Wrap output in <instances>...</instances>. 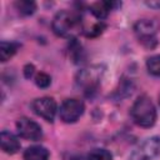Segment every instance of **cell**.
Segmentation results:
<instances>
[{"label": "cell", "instance_id": "6da1fadb", "mask_svg": "<svg viewBox=\"0 0 160 160\" xmlns=\"http://www.w3.org/2000/svg\"><path fill=\"white\" fill-rule=\"evenodd\" d=\"M132 120L142 128H150L155 124L156 120V110L150 100V98L142 95L138 98V100L132 104L130 110Z\"/></svg>", "mask_w": 160, "mask_h": 160}, {"label": "cell", "instance_id": "7a4b0ae2", "mask_svg": "<svg viewBox=\"0 0 160 160\" xmlns=\"http://www.w3.org/2000/svg\"><path fill=\"white\" fill-rule=\"evenodd\" d=\"M79 16L71 11H59L52 20V30L59 36H68L79 25Z\"/></svg>", "mask_w": 160, "mask_h": 160}, {"label": "cell", "instance_id": "3957f363", "mask_svg": "<svg viewBox=\"0 0 160 160\" xmlns=\"http://www.w3.org/2000/svg\"><path fill=\"white\" fill-rule=\"evenodd\" d=\"M158 156H160V138L152 136L140 144L131 152L129 160H154Z\"/></svg>", "mask_w": 160, "mask_h": 160}, {"label": "cell", "instance_id": "277c9868", "mask_svg": "<svg viewBox=\"0 0 160 160\" xmlns=\"http://www.w3.org/2000/svg\"><path fill=\"white\" fill-rule=\"evenodd\" d=\"M84 112V102L78 99H66L59 110L60 119L64 122H75Z\"/></svg>", "mask_w": 160, "mask_h": 160}, {"label": "cell", "instance_id": "5b68a950", "mask_svg": "<svg viewBox=\"0 0 160 160\" xmlns=\"http://www.w3.org/2000/svg\"><path fill=\"white\" fill-rule=\"evenodd\" d=\"M16 129H18L19 135L26 140L35 141V140L41 139L42 136V130L40 125L28 118H20L16 122Z\"/></svg>", "mask_w": 160, "mask_h": 160}, {"label": "cell", "instance_id": "8992f818", "mask_svg": "<svg viewBox=\"0 0 160 160\" xmlns=\"http://www.w3.org/2000/svg\"><path fill=\"white\" fill-rule=\"evenodd\" d=\"M31 108L34 112L46 121H52L56 114V102L52 98H39L32 101Z\"/></svg>", "mask_w": 160, "mask_h": 160}, {"label": "cell", "instance_id": "52a82bcc", "mask_svg": "<svg viewBox=\"0 0 160 160\" xmlns=\"http://www.w3.org/2000/svg\"><path fill=\"white\" fill-rule=\"evenodd\" d=\"M101 78V69L99 68H89L84 69L78 75V84L84 88L86 91H91L96 89L99 81Z\"/></svg>", "mask_w": 160, "mask_h": 160}, {"label": "cell", "instance_id": "ba28073f", "mask_svg": "<svg viewBox=\"0 0 160 160\" xmlns=\"http://www.w3.org/2000/svg\"><path fill=\"white\" fill-rule=\"evenodd\" d=\"M134 30L139 39H141V41H151L154 40V35L159 30V24L152 19H142L135 24Z\"/></svg>", "mask_w": 160, "mask_h": 160}, {"label": "cell", "instance_id": "9c48e42d", "mask_svg": "<svg viewBox=\"0 0 160 160\" xmlns=\"http://www.w3.org/2000/svg\"><path fill=\"white\" fill-rule=\"evenodd\" d=\"M0 144H1V149L6 154H15L20 149V142H19L18 138L5 130L1 131V134H0Z\"/></svg>", "mask_w": 160, "mask_h": 160}, {"label": "cell", "instance_id": "30bf717a", "mask_svg": "<svg viewBox=\"0 0 160 160\" xmlns=\"http://www.w3.org/2000/svg\"><path fill=\"white\" fill-rule=\"evenodd\" d=\"M121 5L120 2H112V1H98L90 5V11L92 12V15L98 19H105L109 14V11L114 8V6H119Z\"/></svg>", "mask_w": 160, "mask_h": 160}, {"label": "cell", "instance_id": "8fae6325", "mask_svg": "<svg viewBox=\"0 0 160 160\" xmlns=\"http://www.w3.org/2000/svg\"><path fill=\"white\" fill-rule=\"evenodd\" d=\"M25 160H48L49 159V150L40 145L30 146L24 152Z\"/></svg>", "mask_w": 160, "mask_h": 160}, {"label": "cell", "instance_id": "7c38bea8", "mask_svg": "<svg viewBox=\"0 0 160 160\" xmlns=\"http://www.w3.org/2000/svg\"><path fill=\"white\" fill-rule=\"evenodd\" d=\"M18 50V45L15 42H8V41H1L0 44V60L2 62L8 61Z\"/></svg>", "mask_w": 160, "mask_h": 160}, {"label": "cell", "instance_id": "4fadbf2b", "mask_svg": "<svg viewBox=\"0 0 160 160\" xmlns=\"http://www.w3.org/2000/svg\"><path fill=\"white\" fill-rule=\"evenodd\" d=\"M15 8L22 15H31L36 10V4L30 0H19L15 2Z\"/></svg>", "mask_w": 160, "mask_h": 160}, {"label": "cell", "instance_id": "5bb4252c", "mask_svg": "<svg viewBox=\"0 0 160 160\" xmlns=\"http://www.w3.org/2000/svg\"><path fill=\"white\" fill-rule=\"evenodd\" d=\"M146 66L150 74L155 76H160V55H154L148 59Z\"/></svg>", "mask_w": 160, "mask_h": 160}, {"label": "cell", "instance_id": "9a60e30c", "mask_svg": "<svg viewBox=\"0 0 160 160\" xmlns=\"http://www.w3.org/2000/svg\"><path fill=\"white\" fill-rule=\"evenodd\" d=\"M88 160H111V154L105 149H92L88 155Z\"/></svg>", "mask_w": 160, "mask_h": 160}, {"label": "cell", "instance_id": "2e32d148", "mask_svg": "<svg viewBox=\"0 0 160 160\" xmlns=\"http://www.w3.org/2000/svg\"><path fill=\"white\" fill-rule=\"evenodd\" d=\"M106 28V25L104 24V22H101V21H99V22H96V24H94L88 31H85V35L86 36H91V38H94V36H98V35H100L102 31H104V29Z\"/></svg>", "mask_w": 160, "mask_h": 160}, {"label": "cell", "instance_id": "e0dca14e", "mask_svg": "<svg viewBox=\"0 0 160 160\" xmlns=\"http://www.w3.org/2000/svg\"><path fill=\"white\" fill-rule=\"evenodd\" d=\"M51 82V78L45 72H39L35 76V84L39 88H48Z\"/></svg>", "mask_w": 160, "mask_h": 160}, {"label": "cell", "instance_id": "ac0fdd59", "mask_svg": "<svg viewBox=\"0 0 160 160\" xmlns=\"http://www.w3.org/2000/svg\"><path fill=\"white\" fill-rule=\"evenodd\" d=\"M34 70H35L34 65H26V66H25V69H24L25 76H26L28 79H29V78H31V76H32V74H34Z\"/></svg>", "mask_w": 160, "mask_h": 160}, {"label": "cell", "instance_id": "d6986e66", "mask_svg": "<svg viewBox=\"0 0 160 160\" xmlns=\"http://www.w3.org/2000/svg\"><path fill=\"white\" fill-rule=\"evenodd\" d=\"M149 6H158V8H160V2H152V1H150V2H146Z\"/></svg>", "mask_w": 160, "mask_h": 160}, {"label": "cell", "instance_id": "ffe728a7", "mask_svg": "<svg viewBox=\"0 0 160 160\" xmlns=\"http://www.w3.org/2000/svg\"><path fill=\"white\" fill-rule=\"evenodd\" d=\"M159 104H160V98H159Z\"/></svg>", "mask_w": 160, "mask_h": 160}]
</instances>
